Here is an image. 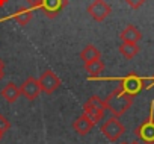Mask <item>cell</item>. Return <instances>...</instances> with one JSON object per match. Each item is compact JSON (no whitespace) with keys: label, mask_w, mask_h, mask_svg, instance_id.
<instances>
[{"label":"cell","mask_w":154,"mask_h":144,"mask_svg":"<svg viewBox=\"0 0 154 144\" xmlns=\"http://www.w3.org/2000/svg\"><path fill=\"white\" fill-rule=\"evenodd\" d=\"M133 96L127 94L124 90H121L119 87H116L104 100V105H106V109H109V112L113 115V117H121L124 115L130 106L133 105Z\"/></svg>","instance_id":"6da1fadb"},{"label":"cell","mask_w":154,"mask_h":144,"mask_svg":"<svg viewBox=\"0 0 154 144\" xmlns=\"http://www.w3.org/2000/svg\"><path fill=\"white\" fill-rule=\"evenodd\" d=\"M134 135L142 141V144H154V102H151L148 118L134 129Z\"/></svg>","instance_id":"7a4b0ae2"},{"label":"cell","mask_w":154,"mask_h":144,"mask_svg":"<svg viewBox=\"0 0 154 144\" xmlns=\"http://www.w3.org/2000/svg\"><path fill=\"white\" fill-rule=\"evenodd\" d=\"M104 112H106V105H104V100L98 96H92L86 100V103L83 105V114L88 115L94 124H97L98 121L103 120L104 117Z\"/></svg>","instance_id":"3957f363"},{"label":"cell","mask_w":154,"mask_h":144,"mask_svg":"<svg viewBox=\"0 0 154 144\" xmlns=\"http://www.w3.org/2000/svg\"><path fill=\"white\" fill-rule=\"evenodd\" d=\"M124 132H125V126L119 121V117H113L112 115L110 118H107L101 124V133L110 142L118 141L121 138V135H124Z\"/></svg>","instance_id":"277c9868"},{"label":"cell","mask_w":154,"mask_h":144,"mask_svg":"<svg viewBox=\"0 0 154 144\" xmlns=\"http://www.w3.org/2000/svg\"><path fill=\"white\" fill-rule=\"evenodd\" d=\"M118 87L121 90H124L127 94H130V96L134 97L136 94H139L145 88V79H142L136 73H128L127 76H124L119 81V85Z\"/></svg>","instance_id":"5b68a950"},{"label":"cell","mask_w":154,"mask_h":144,"mask_svg":"<svg viewBox=\"0 0 154 144\" xmlns=\"http://www.w3.org/2000/svg\"><path fill=\"white\" fill-rule=\"evenodd\" d=\"M38 84H39L41 93L53 94V93L62 85V81L57 78V75L54 73L53 70H45L44 73L38 78Z\"/></svg>","instance_id":"8992f818"},{"label":"cell","mask_w":154,"mask_h":144,"mask_svg":"<svg viewBox=\"0 0 154 144\" xmlns=\"http://www.w3.org/2000/svg\"><path fill=\"white\" fill-rule=\"evenodd\" d=\"M110 12H112V6L109 3H106L104 0H94L88 6V14L98 23L104 21L107 18V15H110Z\"/></svg>","instance_id":"52a82bcc"},{"label":"cell","mask_w":154,"mask_h":144,"mask_svg":"<svg viewBox=\"0 0 154 144\" xmlns=\"http://www.w3.org/2000/svg\"><path fill=\"white\" fill-rule=\"evenodd\" d=\"M66 5H68V0H41L39 9L44 11L45 17L54 18V17H57L62 12V9Z\"/></svg>","instance_id":"ba28073f"},{"label":"cell","mask_w":154,"mask_h":144,"mask_svg":"<svg viewBox=\"0 0 154 144\" xmlns=\"http://www.w3.org/2000/svg\"><path fill=\"white\" fill-rule=\"evenodd\" d=\"M20 91H21V96H24L29 102H33V100L38 99L39 94H41V88H39L38 79H35L33 76H29V78L21 84Z\"/></svg>","instance_id":"9c48e42d"},{"label":"cell","mask_w":154,"mask_h":144,"mask_svg":"<svg viewBox=\"0 0 154 144\" xmlns=\"http://www.w3.org/2000/svg\"><path fill=\"white\" fill-rule=\"evenodd\" d=\"M92 127H94L92 120H91L88 115H85V114H82L79 118L72 123V129L79 133V135H88V133L92 130Z\"/></svg>","instance_id":"30bf717a"},{"label":"cell","mask_w":154,"mask_h":144,"mask_svg":"<svg viewBox=\"0 0 154 144\" xmlns=\"http://www.w3.org/2000/svg\"><path fill=\"white\" fill-rule=\"evenodd\" d=\"M2 97H3L8 103H15V102L21 97L20 87H18V85H15L14 82H9V84L2 90Z\"/></svg>","instance_id":"8fae6325"},{"label":"cell","mask_w":154,"mask_h":144,"mask_svg":"<svg viewBox=\"0 0 154 144\" xmlns=\"http://www.w3.org/2000/svg\"><path fill=\"white\" fill-rule=\"evenodd\" d=\"M119 38L121 41H125V43H139L140 38H142V34L140 30L133 26V24H128L121 34H119Z\"/></svg>","instance_id":"7c38bea8"},{"label":"cell","mask_w":154,"mask_h":144,"mask_svg":"<svg viewBox=\"0 0 154 144\" xmlns=\"http://www.w3.org/2000/svg\"><path fill=\"white\" fill-rule=\"evenodd\" d=\"M85 70H86V73L89 76V79L92 78H97L103 73V70H104V62L101 59H94V61H89L85 64Z\"/></svg>","instance_id":"4fadbf2b"},{"label":"cell","mask_w":154,"mask_h":144,"mask_svg":"<svg viewBox=\"0 0 154 144\" xmlns=\"http://www.w3.org/2000/svg\"><path fill=\"white\" fill-rule=\"evenodd\" d=\"M32 8H20L15 14H12L9 18H12V20H15L20 26H26L30 20H32V17H33V14H32Z\"/></svg>","instance_id":"5bb4252c"},{"label":"cell","mask_w":154,"mask_h":144,"mask_svg":"<svg viewBox=\"0 0 154 144\" xmlns=\"http://www.w3.org/2000/svg\"><path fill=\"white\" fill-rule=\"evenodd\" d=\"M118 50H119V53H121L125 59H133V58L139 53L140 49H139L137 43H125V41H122V43L119 44Z\"/></svg>","instance_id":"9a60e30c"},{"label":"cell","mask_w":154,"mask_h":144,"mask_svg":"<svg viewBox=\"0 0 154 144\" xmlns=\"http://www.w3.org/2000/svg\"><path fill=\"white\" fill-rule=\"evenodd\" d=\"M100 56H101V53L94 44L85 46V49L80 52V59L83 61V64H86L89 61H94V59H100Z\"/></svg>","instance_id":"2e32d148"},{"label":"cell","mask_w":154,"mask_h":144,"mask_svg":"<svg viewBox=\"0 0 154 144\" xmlns=\"http://www.w3.org/2000/svg\"><path fill=\"white\" fill-rule=\"evenodd\" d=\"M9 127H11V123L8 121V118L0 114V138H3V135L9 130Z\"/></svg>","instance_id":"e0dca14e"},{"label":"cell","mask_w":154,"mask_h":144,"mask_svg":"<svg viewBox=\"0 0 154 144\" xmlns=\"http://www.w3.org/2000/svg\"><path fill=\"white\" fill-rule=\"evenodd\" d=\"M124 2H125L131 9H139V8L146 2V0H124Z\"/></svg>","instance_id":"ac0fdd59"},{"label":"cell","mask_w":154,"mask_h":144,"mask_svg":"<svg viewBox=\"0 0 154 144\" xmlns=\"http://www.w3.org/2000/svg\"><path fill=\"white\" fill-rule=\"evenodd\" d=\"M26 2L30 5L32 9H38V8H39V3H41V0H26Z\"/></svg>","instance_id":"d6986e66"},{"label":"cell","mask_w":154,"mask_h":144,"mask_svg":"<svg viewBox=\"0 0 154 144\" xmlns=\"http://www.w3.org/2000/svg\"><path fill=\"white\" fill-rule=\"evenodd\" d=\"M3 68H5V62L0 59V79H2L3 76H5V73H3Z\"/></svg>","instance_id":"ffe728a7"},{"label":"cell","mask_w":154,"mask_h":144,"mask_svg":"<svg viewBox=\"0 0 154 144\" xmlns=\"http://www.w3.org/2000/svg\"><path fill=\"white\" fill-rule=\"evenodd\" d=\"M6 3H8V0H0V8H3Z\"/></svg>","instance_id":"44dd1931"},{"label":"cell","mask_w":154,"mask_h":144,"mask_svg":"<svg viewBox=\"0 0 154 144\" xmlns=\"http://www.w3.org/2000/svg\"><path fill=\"white\" fill-rule=\"evenodd\" d=\"M128 144H142V142H139V141H131V142H128Z\"/></svg>","instance_id":"7402d4cb"},{"label":"cell","mask_w":154,"mask_h":144,"mask_svg":"<svg viewBox=\"0 0 154 144\" xmlns=\"http://www.w3.org/2000/svg\"><path fill=\"white\" fill-rule=\"evenodd\" d=\"M121 144H128V142H121Z\"/></svg>","instance_id":"603a6c76"},{"label":"cell","mask_w":154,"mask_h":144,"mask_svg":"<svg viewBox=\"0 0 154 144\" xmlns=\"http://www.w3.org/2000/svg\"><path fill=\"white\" fill-rule=\"evenodd\" d=\"M151 84H154V79H152V81H151Z\"/></svg>","instance_id":"cb8c5ba5"},{"label":"cell","mask_w":154,"mask_h":144,"mask_svg":"<svg viewBox=\"0 0 154 144\" xmlns=\"http://www.w3.org/2000/svg\"><path fill=\"white\" fill-rule=\"evenodd\" d=\"M0 139H2V138H0Z\"/></svg>","instance_id":"d4e9b609"}]
</instances>
